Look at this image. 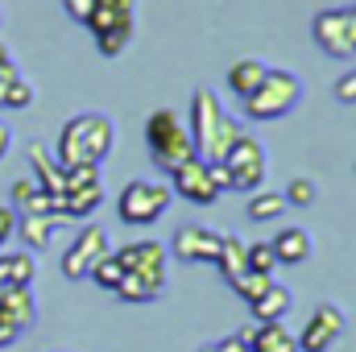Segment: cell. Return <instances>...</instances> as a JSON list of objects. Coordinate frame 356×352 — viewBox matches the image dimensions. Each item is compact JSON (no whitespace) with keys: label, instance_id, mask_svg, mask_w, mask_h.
<instances>
[{"label":"cell","instance_id":"cell-10","mask_svg":"<svg viewBox=\"0 0 356 352\" xmlns=\"http://www.w3.org/2000/svg\"><path fill=\"white\" fill-rule=\"evenodd\" d=\"M344 328H348L344 311H340V307H332V303H319V307L311 311V319H307L302 336H294V340H298V352H327L340 336H344Z\"/></svg>","mask_w":356,"mask_h":352},{"label":"cell","instance_id":"cell-34","mask_svg":"<svg viewBox=\"0 0 356 352\" xmlns=\"http://www.w3.org/2000/svg\"><path fill=\"white\" fill-rule=\"evenodd\" d=\"M13 232H17V211L0 203V245H4V241H8Z\"/></svg>","mask_w":356,"mask_h":352},{"label":"cell","instance_id":"cell-39","mask_svg":"<svg viewBox=\"0 0 356 352\" xmlns=\"http://www.w3.org/2000/svg\"><path fill=\"white\" fill-rule=\"evenodd\" d=\"M348 21H353V33H356V4H348Z\"/></svg>","mask_w":356,"mask_h":352},{"label":"cell","instance_id":"cell-14","mask_svg":"<svg viewBox=\"0 0 356 352\" xmlns=\"http://www.w3.org/2000/svg\"><path fill=\"white\" fill-rule=\"evenodd\" d=\"M269 249H273L277 265H302V262H311L315 241H311L307 228H277V237L269 241Z\"/></svg>","mask_w":356,"mask_h":352},{"label":"cell","instance_id":"cell-32","mask_svg":"<svg viewBox=\"0 0 356 352\" xmlns=\"http://www.w3.org/2000/svg\"><path fill=\"white\" fill-rule=\"evenodd\" d=\"M336 99H340V104H356V67L336 79Z\"/></svg>","mask_w":356,"mask_h":352},{"label":"cell","instance_id":"cell-8","mask_svg":"<svg viewBox=\"0 0 356 352\" xmlns=\"http://www.w3.org/2000/svg\"><path fill=\"white\" fill-rule=\"evenodd\" d=\"M108 253H112L108 232H104L99 224H83V228L75 232L71 249L63 253V273H67L71 282H79V278H88L91 273V265L99 262V257H108Z\"/></svg>","mask_w":356,"mask_h":352},{"label":"cell","instance_id":"cell-24","mask_svg":"<svg viewBox=\"0 0 356 352\" xmlns=\"http://www.w3.org/2000/svg\"><path fill=\"white\" fill-rule=\"evenodd\" d=\"M54 224H58V220H50V216H21V220H17V232H21V241L38 253V249H46V245H50Z\"/></svg>","mask_w":356,"mask_h":352},{"label":"cell","instance_id":"cell-33","mask_svg":"<svg viewBox=\"0 0 356 352\" xmlns=\"http://www.w3.org/2000/svg\"><path fill=\"white\" fill-rule=\"evenodd\" d=\"M63 8H67V17H71V21L88 25V17H91V8H95V0H63Z\"/></svg>","mask_w":356,"mask_h":352},{"label":"cell","instance_id":"cell-40","mask_svg":"<svg viewBox=\"0 0 356 352\" xmlns=\"http://www.w3.org/2000/svg\"><path fill=\"white\" fill-rule=\"evenodd\" d=\"M199 352H220V349H216V344H211V349H199Z\"/></svg>","mask_w":356,"mask_h":352},{"label":"cell","instance_id":"cell-38","mask_svg":"<svg viewBox=\"0 0 356 352\" xmlns=\"http://www.w3.org/2000/svg\"><path fill=\"white\" fill-rule=\"evenodd\" d=\"M8 63H13V54H8V46L0 42V67H8Z\"/></svg>","mask_w":356,"mask_h":352},{"label":"cell","instance_id":"cell-9","mask_svg":"<svg viewBox=\"0 0 356 352\" xmlns=\"http://www.w3.org/2000/svg\"><path fill=\"white\" fill-rule=\"evenodd\" d=\"M311 33L332 58H353L356 54V33H353V21H348V8H323L311 21Z\"/></svg>","mask_w":356,"mask_h":352},{"label":"cell","instance_id":"cell-29","mask_svg":"<svg viewBox=\"0 0 356 352\" xmlns=\"http://www.w3.org/2000/svg\"><path fill=\"white\" fill-rule=\"evenodd\" d=\"M29 104H33V83L17 75V79L4 88V104H0V108H13V112H21V108H29Z\"/></svg>","mask_w":356,"mask_h":352},{"label":"cell","instance_id":"cell-3","mask_svg":"<svg viewBox=\"0 0 356 352\" xmlns=\"http://www.w3.org/2000/svg\"><path fill=\"white\" fill-rule=\"evenodd\" d=\"M133 25H137V4L133 0H95V8H91V17H88L95 50L104 58H116L129 46Z\"/></svg>","mask_w":356,"mask_h":352},{"label":"cell","instance_id":"cell-41","mask_svg":"<svg viewBox=\"0 0 356 352\" xmlns=\"http://www.w3.org/2000/svg\"><path fill=\"white\" fill-rule=\"evenodd\" d=\"M0 21H4V17H0Z\"/></svg>","mask_w":356,"mask_h":352},{"label":"cell","instance_id":"cell-11","mask_svg":"<svg viewBox=\"0 0 356 352\" xmlns=\"http://www.w3.org/2000/svg\"><path fill=\"white\" fill-rule=\"evenodd\" d=\"M166 186H170L175 195H182V199L199 203V207H211V203L220 199V186L211 182V170H207V162H203V158H191V162L175 166Z\"/></svg>","mask_w":356,"mask_h":352},{"label":"cell","instance_id":"cell-16","mask_svg":"<svg viewBox=\"0 0 356 352\" xmlns=\"http://www.w3.org/2000/svg\"><path fill=\"white\" fill-rule=\"evenodd\" d=\"M0 315H4L17 332H29V328L38 323V303H33L29 286H13V290H4V294H0Z\"/></svg>","mask_w":356,"mask_h":352},{"label":"cell","instance_id":"cell-31","mask_svg":"<svg viewBox=\"0 0 356 352\" xmlns=\"http://www.w3.org/2000/svg\"><path fill=\"white\" fill-rule=\"evenodd\" d=\"M33 191H38V182H33V178H17V182L8 186V195H13V207H25V203L33 199Z\"/></svg>","mask_w":356,"mask_h":352},{"label":"cell","instance_id":"cell-7","mask_svg":"<svg viewBox=\"0 0 356 352\" xmlns=\"http://www.w3.org/2000/svg\"><path fill=\"white\" fill-rule=\"evenodd\" d=\"M224 104H220V95L211 88H195L191 95V116H186V129H191V141H195V154L199 158H207V150H211V141H216V133H220V125H224Z\"/></svg>","mask_w":356,"mask_h":352},{"label":"cell","instance_id":"cell-23","mask_svg":"<svg viewBox=\"0 0 356 352\" xmlns=\"http://www.w3.org/2000/svg\"><path fill=\"white\" fill-rule=\"evenodd\" d=\"M162 290H166V282H154V278H145V273H129V269H124V278H120V286H116L112 294L124 298V303H154Z\"/></svg>","mask_w":356,"mask_h":352},{"label":"cell","instance_id":"cell-13","mask_svg":"<svg viewBox=\"0 0 356 352\" xmlns=\"http://www.w3.org/2000/svg\"><path fill=\"white\" fill-rule=\"evenodd\" d=\"M116 262L124 265L129 273H145V278H154V282H166V245H158V241H133V245H124V249H116L112 253Z\"/></svg>","mask_w":356,"mask_h":352},{"label":"cell","instance_id":"cell-4","mask_svg":"<svg viewBox=\"0 0 356 352\" xmlns=\"http://www.w3.org/2000/svg\"><path fill=\"white\" fill-rule=\"evenodd\" d=\"M298 99H302L298 75H294V71H282V67H277V71L269 67L266 79H261V88L253 91V95H245L241 104H245V116H249V120H277V116L294 112Z\"/></svg>","mask_w":356,"mask_h":352},{"label":"cell","instance_id":"cell-27","mask_svg":"<svg viewBox=\"0 0 356 352\" xmlns=\"http://www.w3.org/2000/svg\"><path fill=\"white\" fill-rule=\"evenodd\" d=\"M88 278L95 282V286H99V290H108V294H112V290L120 286V278H124V265H120L116 257H112V253H108V257H99V262L91 265Z\"/></svg>","mask_w":356,"mask_h":352},{"label":"cell","instance_id":"cell-22","mask_svg":"<svg viewBox=\"0 0 356 352\" xmlns=\"http://www.w3.org/2000/svg\"><path fill=\"white\" fill-rule=\"evenodd\" d=\"M38 273V265L29 253H0V294L13 286H29Z\"/></svg>","mask_w":356,"mask_h":352},{"label":"cell","instance_id":"cell-12","mask_svg":"<svg viewBox=\"0 0 356 352\" xmlns=\"http://www.w3.org/2000/svg\"><path fill=\"white\" fill-rule=\"evenodd\" d=\"M166 253H170L175 262H186V265H203V262L216 265L220 232H211V228H203V224H182V228L175 232V241H170Z\"/></svg>","mask_w":356,"mask_h":352},{"label":"cell","instance_id":"cell-21","mask_svg":"<svg viewBox=\"0 0 356 352\" xmlns=\"http://www.w3.org/2000/svg\"><path fill=\"white\" fill-rule=\"evenodd\" d=\"M216 269L224 273V282H236L249 269V245L241 237H220V253H216Z\"/></svg>","mask_w":356,"mask_h":352},{"label":"cell","instance_id":"cell-28","mask_svg":"<svg viewBox=\"0 0 356 352\" xmlns=\"http://www.w3.org/2000/svg\"><path fill=\"white\" fill-rule=\"evenodd\" d=\"M315 195H319V186H315V178H307V175L290 178V186L282 191V199H286V203H294V207H311V203H315Z\"/></svg>","mask_w":356,"mask_h":352},{"label":"cell","instance_id":"cell-37","mask_svg":"<svg viewBox=\"0 0 356 352\" xmlns=\"http://www.w3.org/2000/svg\"><path fill=\"white\" fill-rule=\"evenodd\" d=\"M8 145H13V133L4 129V120H0V162H4V154H8Z\"/></svg>","mask_w":356,"mask_h":352},{"label":"cell","instance_id":"cell-25","mask_svg":"<svg viewBox=\"0 0 356 352\" xmlns=\"http://www.w3.org/2000/svg\"><path fill=\"white\" fill-rule=\"evenodd\" d=\"M282 207H286V199H282L277 191H253V195H249V220H257V224L277 220Z\"/></svg>","mask_w":356,"mask_h":352},{"label":"cell","instance_id":"cell-20","mask_svg":"<svg viewBox=\"0 0 356 352\" xmlns=\"http://www.w3.org/2000/svg\"><path fill=\"white\" fill-rule=\"evenodd\" d=\"M269 63H261V58H241V63H232L228 67V88H232V95H253V91L261 88V79H266Z\"/></svg>","mask_w":356,"mask_h":352},{"label":"cell","instance_id":"cell-5","mask_svg":"<svg viewBox=\"0 0 356 352\" xmlns=\"http://www.w3.org/2000/svg\"><path fill=\"white\" fill-rule=\"evenodd\" d=\"M170 199H175V191H170L166 182L133 178V182L116 195V211H120V220H124V224L145 228V224H154V220H162V216H166Z\"/></svg>","mask_w":356,"mask_h":352},{"label":"cell","instance_id":"cell-30","mask_svg":"<svg viewBox=\"0 0 356 352\" xmlns=\"http://www.w3.org/2000/svg\"><path fill=\"white\" fill-rule=\"evenodd\" d=\"M249 269H257V273H273L277 269V257H273V249L266 245H249Z\"/></svg>","mask_w":356,"mask_h":352},{"label":"cell","instance_id":"cell-18","mask_svg":"<svg viewBox=\"0 0 356 352\" xmlns=\"http://www.w3.org/2000/svg\"><path fill=\"white\" fill-rule=\"evenodd\" d=\"M29 166H33V182H38L46 195H63L67 170L58 166V158H54V154H46V145H42V141H33V145H29Z\"/></svg>","mask_w":356,"mask_h":352},{"label":"cell","instance_id":"cell-17","mask_svg":"<svg viewBox=\"0 0 356 352\" xmlns=\"http://www.w3.org/2000/svg\"><path fill=\"white\" fill-rule=\"evenodd\" d=\"M249 352H298L294 332L277 319V323H257V332H241Z\"/></svg>","mask_w":356,"mask_h":352},{"label":"cell","instance_id":"cell-35","mask_svg":"<svg viewBox=\"0 0 356 352\" xmlns=\"http://www.w3.org/2000/svg\"><path fill=\"white\" fill-rule=\"evenodd\" d=\"M17 336H21V332H17V328H13V323H8V319L0 315V349H8V344H17Z\"/></svg>","mask_w":356,"mask_h":352},{"label":"cell","instance_id":"cell-15","mask_svg":"<svg viewBox=\"0 0 356 352\" xmlns=\"http://www.w3.org/2000/svg\"><path fill=\"white\" fill-rule=\"evenodd\" d=\"M99 207H104V182L75 186V191H63L58 195V220H88Z\"/></svg>","mask_w":356,"mask_h":352},{"label":"cell","instance_id":"cell-26","mask_svg":"<svg viewBox=\"0 0 356 352\" xmlns=\"http://www.w3.org/2000/svg\"><path fill=\"white\" fill-rule=\"evenodd\" d=\"M228 286H232V290H236V294H241L245 303H257V298L266 294L269 286H273V273H257V269H245V273H241L236 282H228Z\"/></svg>","mask_w":356,"mask_h":352},{"label":"cell","instance_id":"cell-19","mask_svg":"<svg viewBox=\"0 0 356 352\" xmlns=\"http://www.w3.org/2000/svg\"><path fill=\"white\" fill-rule=\"evenodd\" d=\"M249 307H253V319H257V323H277V319H286V315H290L294 294H290V286L273 282L266 294H261L257 303H249Z\"/></svg>","mask_w":356,"mask_h":352},{"label":"cell","instance_id":"cell-1","mask_svg":"<svg viewBox=\"0 0 356 352\" xmlns=\"http://www.w3.org/2000/svg\"><path fill=\"white\" fill-rule=\"evenodd\" d=\"M116 150V120L104 116V112H79L63 125L58 133V145H54V158L63 170H75V166H95Z\"/></svg>","mask_w":356,"mask_h":352},{"label":"cell","instance_id":"cell-6","mask_svg":"<svg viewBox=\"0 0 356 352\" xmlns=\"http://www.w3.org/2000/svg\"><path fill=\"white\" fill-rule=\"evenodd\" d=\"M224 175H228V191H236V195H253V191H261V182L269 175V162H266V145L257 141V137H241L228 154H224Z\"/></svg>","mask_w":356,"mask_h":352},{"label":"cell","instance_id":"cell-2","mask_svg":"<svg viewBox=\"0 0 356 352\" xmlns=\"http://www.w3.org/2000/svg\"><path fill=\"white\" fill-rule=\"evenodd\" d=\"M145 145H149V154H154V162L162 170H175L182 162L199 158L195 141H191V129H186V120L178 116L175 108H158L145 120Z\"/></svg>","mask_w":356,"mask_h":352},{"label":"cell","instance_id":"cell-36","mask_svg":"<svg viewBox=\"0 0 356 352\" xmlns=\"http://www.w3.org/2000/svg\"><path fill=\"white\" fill-rule=\"evenodd\" d=\"M216 349L220 352H249V344H245V336H228V340H220Z\"/></svg>","mask_w":356,"mask_h":352}]
</instances>
